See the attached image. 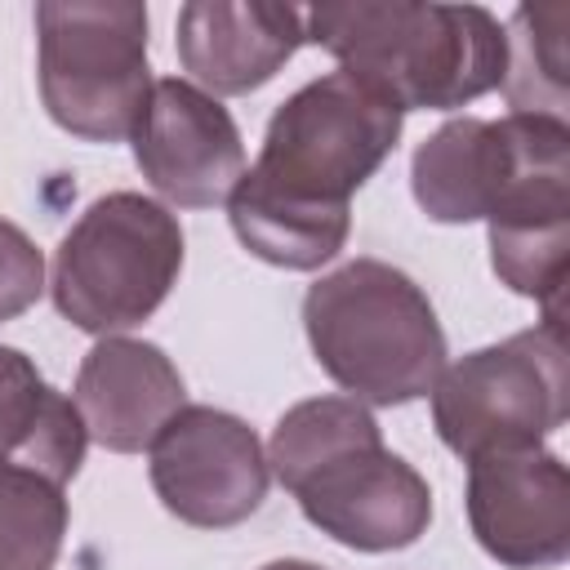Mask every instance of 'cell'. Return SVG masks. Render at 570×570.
<instances>
[{
    "mask_svg": "<svg viewBox=\"0 0 570 570\" xmlns=\"http://www.w3.org/2000/svg\"><path fill=\"white\" fill-rule=\"evenodd\" d=\"M267 468L303 517L343 548L401 552L428 534V481L383 445L374 414L352 396H312L281 414Z\"/></svg>",
    "mask_w": 570,
    "mask_h": 570,
    "instance_id": "1",
    "label": "cell"
},
{
    "mask_svg": "<svg viewBox=\"0 0 570 570\" xmlns=\"http://www.w3.org/2000/svg\"><path fill=\"white\" fill-rule=\"evenodd\" d=\"M303 36L401 111H450L503 85L508 36L481 4L352 0L303 9Z\"/></svg>",
    "mask_w": 570,
    "mask_h": 570,
    "instance_id": "2",
    "label": "cell"
},
{
    "mask_svg": "<svg viewBox=\"0 0 570 570\" xmlns=\"http://www.w3.org/2000/svg\"><path fill=\"white\" fill-rule=\"evenodd\" d=\"M410 191L432 223H570V125L534 111L454 116L414 147Z\"/></svg>",
    "mask_w": 570,
    "mask_h": 570,
    "instance_id": "3",
    "label": "cell"
},
{
    "mask_svg": "<svg viewBox=\"0 0 570 570\" xmlns=\"http://www.w3.org/2000/svg\"><path fill=\"white\" fill-rule=\"evenodd\" d=\"M316 365L361 405H405L445 370V330L428 294L392 263L352 258L303 294Z\"/></svg>",
    "mask_w": 570,
    "mask_h": 570,
    "instance_id": "4",
    "label": "cell"
},
{
    "mask_svg": "<svg viewBox=\"0 0 570 570\" xmlns=\"http://www.w3.org/2000/svg\"><path fill=\"white\" fill-rule=\"evenodd\" d=\"M401 125L405 111L392 98L338 67L272 111L258 160L240 178L289 205L352 209V191L392 156Z\"/></svg>",
    "mask_w": 570,
    "mask_h": 570,
    "instance_id": "5",
    "label": "cell"
},
{
    "mask_svg": "<svg viewBox=\"0 0 570 570\" xmlns=\"http://www.w3.org/2000/svg\"><path fill=\"white\" fill-rule=\"evenodd\" d=\"M178 272V218L142 191H107L58 240L49 294L62 321L111 338L142 325L169 298Z\"/></svg>",
    "mask_w": 570,
    "mask_h": 570,
    "instance_id": "6",
    "label": "cell"
},
{
    "mask_svg": "<svg viewBox=\"0 0 570 570\" xmlns=\"http://www.w3.org/2000/svg\"><path fill=\"white\" fill-rule=\"evenodd\" d=\"M36 76L58 129L125 142L151 94L147 9L129 0L36 4Z\"/></svg>",
    "mask_w": 570,
    "mask_h": 570,
    "instance_id": "7",
    "label": "cell"
},
{
    "mask_svg": "<svg viewBox=\"0 0 570 570\" xmlns=\"http://www.w3.org/2000/svg\"><path fill=\"white\" fill-rule=\"evenodd\" d=\"M432 428L463 463L490 450L543 445L570 410L566 325L539 321L450 361L432 383Z\"/></svg>",
    "mask_w": 570,
    "mask_h": 570,
    "instance_id": "8",
    "label": "cell"
},
{
    "mask_svg": "<svg viewBox=\"0 0 570 570\" xmlns=\"http://www.w3.org/2000/svg\"><path fill=\"white\" fill-rule=\"evenodd\" d=\"M147 476L169 517L196 530H227L263 508L272 468L245 419L183 405L147 445Z\"/></svg>",
    "mask_w": 570,
    "mask_h": 570,
    "instance_id": "9",
    "label": "cell"
},
{
    "mask_svg": "<svg viewBox=\"0 0 570 570\" xmlns=\"http://www.w3.org/2000/svg\"><path fill=\"white\" fill-rule=\"evenodd\" d=\"M129 142L151 191L178 209L223 205L245 174V142L232 111L183 76L151 80Z\"/></svg>",
    "mask_w": 570,
    "mask_h": 570,
    "instance_id": "10",
    "label": "cell"
},
{
    "mask_svg": "<svg viewBox=\"0 0 570 570\" xmlns=\"http://www.w3.org/2000/svg\"><path fill=\"white\" fill-rule=\"evenodd\" d=\"M468 525L508 570H548L570 557V472L543 445L468 459Z\"/></svg>",
    "mask_w": 570,
    "mask_h": 570,
    "instance_id": "11",
    "label": "cell"
},
{
    "mask_svg": "<svg viewBox=\"0 0 570 570\" xmlns=\"http://www.w3.org/2000/svg\"><path fill=\"white\" fill-rule=\"evenodd\" d=\"M178 62L209 98L263 89L307 40L303 9L267 0H191L174 22Z\"/></svg>",
    "mask_w": 570,
    "mask_h": 570,
    "instance_id": "12",
    "label": "cell"
},
{
    "mask_svg": "<svg viewBox=\"0 0 570 570\" xmlns=\"http://www.w3.org/2000/svg\"><path fill=\"white\" fill-rule=\"evenodd\" d=\"M71 401L89 441L111 454H142L187 405V387L178 365L156 343L111 334L85 352Z\"/></svg>",
    "mask_w": 570,
    "mask_h": 570,
    "instance_id": "13",
    "label": "cell"
},
{
    "mask_svg": "<svg viewBox=\"0 0 570 570\" xmlns=\"http://www.w3.org/2000/svg\"><path fill=\"white\" fill-rule=\"evenodd\" d=\"M85 445L76 401L49 387L27 352L0 343V459L67 485L85 463Z\"/></svg>",
    "mask_w": 570,
    "mask_h": 570,
    "instance_id": "14",
    "label": "cell"
},
{
    "mask_svg": "<svg viewBox=\"0 0 570 570\" xmlns=\"http://www.w3.org/2000/svg\"><path fill=\"white\" fill-rule=\"evenodd\" d=\"M227 218L236 240L254 258L285 272H316L347 245L352 232V209H307V205L272 200L254 191L245 178L227 196Z\"/></svg>",
    "mask_w": 570,
    "mask_h": 570,
    "instance_id": "15",
    "label": "cell"
},
{
    "mask_svg": "<svg viewBox=\"0 0 570 570\" xmlns=\"http://www.w3.org/2000/svg\"><path fill=\"white\" fill-rule=\"evenodd\" d=\"M566 18L570 4H521L512 22L503 27L508 36V67H503V98L512 111H534V116H557L566 120Z\"/></svg>",
    "mask_w": 570,
    "mask_h": 570,
    "instance_id": "16",
    "label": "cell"
},
{
    "mask_svg": "<svg viewBox=\"0 0 570 570\" xmlns=\"http://www.w3.org/2000/svg\"><path fill=\"white\" fill-rule=\"evenodd\" d=\"M67 521V485L0 459V570H53Z\"/></svg>",
    "mask_w": 570,
    "mask_h": 570,
    "instance_id": "17",
    "label": "cell"
},
{
    "mask_svg": "<svg viewBox=\"0 0 570 570\" xmlns=\"http://www.w3.org/2000/svg\"><path fill=\"white\" fill-rule=\"evenodd\" d=\"M40 294H45V254L18 223L0 218V321L22 316L27 307H36Z\"/></svg>",
    "mask_w": 570,
    "mask_h": 570,
    "instance_id": "18",
    "label": "cell"
},
{
    "mask_svg": "<svg viewBox=\"0 0 570 570\" xmlns=\"http://www.w3.org/2000/svg\"><path fill=\"white\" fill-rule=\"evenodd\" d=\"M263 570H321L316 561H298V557H285V561H267Z\"/></svg>",
    "mask_w": 570,
    "mask_h": 570,
    "instance_id": "19",
    "label": "cell"
}]
</instances>
